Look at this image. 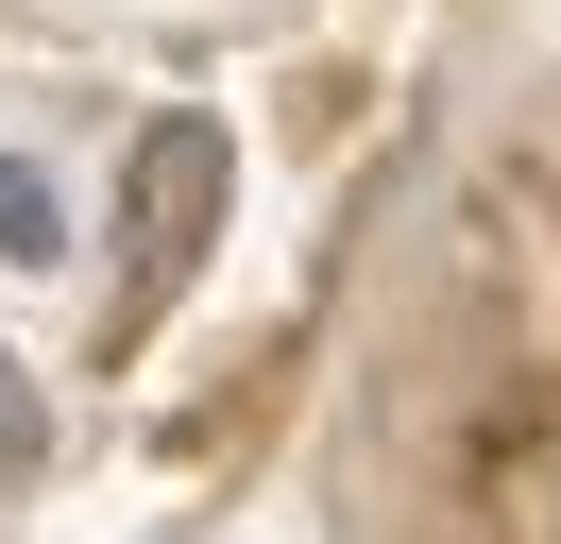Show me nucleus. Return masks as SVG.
Segmentation results:
<instances>
[{
    "mask_svg": "<svg viewBox=\"0 0 561 544\" xmlns=\"http://www.w3.org/2000/svg\"><path fill=\"white\" fill-rule=\"evenodd\" d=\"M0 460H35V374L0 358Z\"/></svg>",
    "mask_w": 561,
    "mask_h": 544,
    "instance_id": "obj_3",
    "label": "nucleus"
},
{
    "mask_svg": "<svg viewBox=\"0 0 561 544\" xmlns=\"http://www.w3.org/2000/svg\"><path fill=\"white\" fill-rule=\"evenodd\" d=\"M0 256H18V272H51V256H69V188H51L35 154H0Z\"/></svg>",
    "mask_w": 561,
    "mask_h": 544,
    "instance_id": "obj_2",
    "label": "nucleus"
},
{
    "mask_svg": "<svg viewBox=\"0 0 561 544\" xmlns=\"http://www.w3.org/2000/svg\"><path fill=\"white\" fill-rule=\"evenodd\" d=\"M221 188H239V136L205 120V102H171V120L137 136V170H119V222H137V256L171 272V256H205L221 238Z\"/></svg>",
    "mask_w": 561,
    "mask_h": 544,
    "instance_id": "obj_1",
    "label": "nucleus"
}]
</instances>
